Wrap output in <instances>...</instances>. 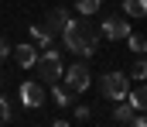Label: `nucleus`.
<instances>
[{"instance_id": "1", "label": "nucleus", "mask_w": 147, "mask_h": 127, "mask_svg": "<svg viewBox=\"0 0 147 127\" xmlns=\"http://www.w3.org/2000/svg\"><path fill=\"white\" fill-rule=\"evenodd\" d=\"M62 41H65L69 52L82 55V58H89V55L96 52V45H99V31L92 28L89 17H82V21H72V17H69V24L62 28Z\"/></svg>"}, {"instance_id": "2", "label": "nucleus", "mask_w": 147, "mask_h": 127, "mask_svg": "<svg viewBox=\"0 0 147 127\" xmlns=\"http://www.w3.org/2000/svg\"><path fill=\"white\" fill-rule=\"evenodd\" d=\"M34 69L41 72V79H38V83H45V86L58 83V79H62V72H65V65H62L58 52H51V48H45V52L34 58Z\"/></svg>"}, {"instance_id": "3", "label": "nucleus", "mask_w": 147, "mask_h": 127, "mask_svg": "<svg viewBox=\"0 0 147 127\" xmlns=\"http://www.w3.org/2000/svg\"><path fill=\"white\" fill-rule=\"evenodd\" d=\"M103 96H106V100H116V103H120V100H127V89H130V79H127V72H116V69H113V72H106V76H103Z\"/></svg>"}, {"instance_id": "4", "label": "nucleus", "mask_w": 147, "mask_h": 127, "mask_svg": "<svg viewBox=\"0 0 147 127\" xmlns=\"http://www.w3.org/2000/svg\"><path fill=\"white\" fill-rule=\"evenodd\" d=\"M62 76H65V89H69V93H86V89H89V83H92V76H89V69H86L82 62L69 65Z\"/></svg>"}, {"instance_id": "5", "label": "nucleus", "mask_w": 147, "mask_h": 127, "mask_svg": "<svg viewBox=\"0 0 147 127\" xmlns=\"http://www.w3.org/2000/svg\"><path fill=\"white\" fill-rule=\"evenodd\" d=\"M127 35H130V24H127V17H123V14H110V17L103 21V38L120 41V38H127Z\"/></svg>"}, {"instance_id": "6", "label": "nucleus", "mask_w": 147, "mask_h": 127, "mask_svg": "<svg viewBox=\"0 0 147 127\" xmlns=\"http://www.w3.org/2000/svg\"><path fill=\"white\" fill-rule=\"evenodd\" d=\"M21 103L24 107H41L45 103V83H34V79L24 83L21 86Z\"/></svg>"}, {"instance_id": "7", "label": "nucleus", "mask_w": 147, "mask_h": 127, "mask_svg": "<svg viewBox=\"0 0 147 127\" xmlns=\"http://www.w3.org/2000/svg\"><path fill=\"white\" fill-rule=\"evenodd\" d=\"M65 24H69V10H62V7H55V10L45 17V31H48V35H62Z\"/></svg>"}, {"instance_id": "8", "label": "nucleus", "mask_w": 147, "mask_h": 127, "mask_svg": "<svg viewBox=\"0 0 147 127\" xmlns=\"http://www.w3.org/2000/svg\"><path fill=\"white\" fill-rule=\"evenodd\" d=\"M10 55L17 58V65H21V69H31V65H34V58H38V48H34V45H17Z\"/></svg>"}, {"instance_id": "9", "label": "nucleus", "mask_w": 147, "mask_h": 127, "mask_svg": "<svg viewBox=\"0 0 147 127\" xmlns=\"http://www.w3.org/2000/svg\"><path fill=\"white\" fill-rule=\"evenodd\" d=\"M127 100H130V107H134V110H144V103H147V89H144V86L127 89Z\"/></svg>"}, {"instance_id": "10", "label": "nucleus", "mask_w": 147, "mask_h": 127, "mask_svg": "<svg viewBox=\"0 0 147 127\" xmlns=\"http://www.w3.org/2000/svg\"><path fill=\"white\" fill-rule=\"evenodd\" d=\"M134 113H137V110H134L127 100H120V103H116V110H113V120H120V124H130V117H134Z\"/></svg>"}, {"instance_id": "11", "label": "nucleus", "mask_w": 147, "mask_h": 127, "mask_svg": "<svg viewBox=\"0 0 147 127\" xmlns=\"http://www.w3.org/2000/svg\"><path fill=\"white\" fill-rule=\"evenodd\" d=\"M123 10H127V17H144L147 0H123Z\"/></svg>"}, {"instance_id": "12", "label": "nucleus", "mask_w": 147, "mask_h": 127, "mask_svg": "<svg viewBox=\"0 0 147 127\" xmlns=\"http://www.w3.org/2000/svg\"><path fill=\"white\" fill-rule=\"evenodd\" d=\"M99 7H103V0H75V10H79L82 17H92Z\"/></svg>"}, {"instance_id": "13", "label": "nucleus", "mask_w": 147, "mask_h": 127, "mask_svg": "<svg viewBox=\"0 0 147 127\" xmlns=\"http://www.w3.org/2000/svg\"><path fill=\"white\" fill-rule=\"evenodd\" d=\"M127 45H130V52H134V55H144L147 38H144V35H134V31H130V35H127Z\"/></svg>"}, {"instance_id": "14", "label": "nucleus", "mask_w": 147, "mask_h": 127, "mask_svg": "<svg viewBox=\"0 0 147 127\" xmlns=\"http://www.w3.org/2000/svg\"><path fill=\"white\" fill-rule=\"evenodd\" d=\"M31 38H34L41 48H48V45H51V35H48V31H45L41 24H31Z\"/></svg>"}, {"instance_id": "15", "label": "nucleus", "mask_w": 147, "mask_h": 127, "mask_svg": "<svg viewBox=\"0 0 147 127\" xmlns=\"http://www.w3.org/2000/svg\"><path fill=\"white\" fill-rule=\"evenodd\" d=\"M51 96H55V103H58V107H69V89H65V86L51 83Z\"/></svg>"}, {"instance_id": "16", "label": "nucleus", "mask_w": 147, "mask_h": 127, "mask_svg": "<svg viewBox=\"0 0 147 127\" xmlns=\"http://www.w3.org/2000/svg\"><path fill=\"white\" fill-rule=\"evenodd\" d=\"M130 76H134V79H144V76H147V62H144V55H137V62L130 65Z\"/></svg>"}, {"instance_id": "17", "label": "nucleus", "mask_w": 147, "mask_h": 127, "mask_svg": "<svg viewBox=\"0 0 147 127\" xmlns=\"http://www.w3.org/2000/svg\"><path fill=\"white\" fill-rule=\"evenodd\" d=\"M10 120V103H7V96H0V124H7Z\"/></svg>"}, {"instance_id": "18", "label": "nucleus", "mask_w": 147, "mask_h": 127, "mask_svg": "<svg viewBox=\"0 0 147 127\" xmlns=\"http://www.w3.org/2000/svg\"><path fill=\"white\" fill-rule=\"evenodd\" d=\"M3 58H10V45L0 38V62H3Z\"/></svg>"}, {"instance_id": "19", "label": "nucleus", "mask_w": 147, "mask_h": 127, "mask_svg": "<svg viewBox=\"0 0 147 127\" xmlns=\"http://www.w3.org/2000/svg\"><path fill=\"white\" fill-rule=\"evenodd\" d=\"M130 127H147V124H144V117H140V113H134V117H130Z\"/></svg>"}, {"instance_id": "20", "label": "nucleus", "mask_w": 147, "mask_h": 127, "mask_svg": "<svg viewBox=\"0 0 147 127\" xmlns=\"http://www.w3.org/2000/svg\"><path fill=\"white\" fill-rule=\"evenodd\" d=\"M51 127H72V124H69V120H55Z\"/></svg>"}, {"instance_id": "21", "label": "nucleus", "mask_w": 147, "mask_h": 127, "mask_svg": "<svg viewBox=\"0 0 147 127\" xmlns=\"http://www.w3.org/2000/svg\"><path fill=\"white\" fill-rule=\"evenodd\" d=\"M0 127H3V124H0Z\"/></svg>"}]
</instances>
